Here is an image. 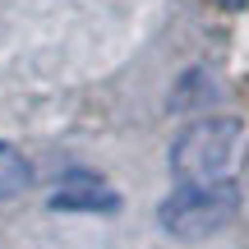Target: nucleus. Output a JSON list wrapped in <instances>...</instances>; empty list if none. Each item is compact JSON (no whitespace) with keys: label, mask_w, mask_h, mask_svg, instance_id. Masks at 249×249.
<instances>
[{"label":"nucleus","mask_w":249,"mask_h":249,"mask_svg":"<svg viewBox=\"0 0 249 249\" xmlns=\"http://www.w3.org/2000/svg\"><path fill=\"white\" fill-rule=\"evenodd\" d=\"M245 124L235 116H203L189 120L171 143V171L185 185H203V180H226L231 166L240 161Z\"/></svg>","instance_id":"f257e3e1"},{"label":"nucleus","mask_w":249,"mask_h":249,"mask_svg":"<svg viewBox=\"0 0 249 249\" xmlns=\"http://www.w3.org/2000/svg\"><path fill=\"white\" fill-rule=\"evenodd\" d=\"M235 217H240V185L231 176L203 180V185H180L157 208V226L176 240H208V235L226 231Z\"/></svg>","instance_id":"f03ea898"},{"label":"nucleus","mask_w":249,"mask_h":249,"mask_svg":"<svg viewBox=\"0 0 249 249\" xmlns=\"http://www.w3.org/2000/svg\"><path fill=\"white\" fill-rule=\"evenodd\" d=\"M46 203H51L55 213H116L120 194L102 176H92V171H70V176H60L51 185Z\"/></svg>","instance_id":"7ed1b4c3"},{"label":"nucleus","mask_w":249,"mask_h":249,"mask_svg":"<svg viewBox=\"0 0 249 249\" xmlns=\"http://www.w3.org/2000/svg\"><path fill=\"white\" fill-rule=\"evenodd\" d=\"M33 189V161L14 148V143L0 139V198H18Z\"/></svg>","instance_id":"20e7f679"},{"label":"nucleus","mask_w":249,"mask_h":249,"mask_svg":"<svg viewBox=\"0 0 249 249\" xmlns=\"http://www.w3.org/2000/svg\"><path fill=\"white\" fill-rule=\"evenodd\" d=\"M222 9H249V0H217Z\"/></svg>","instance_id":"39448f33"}]
</instances>
